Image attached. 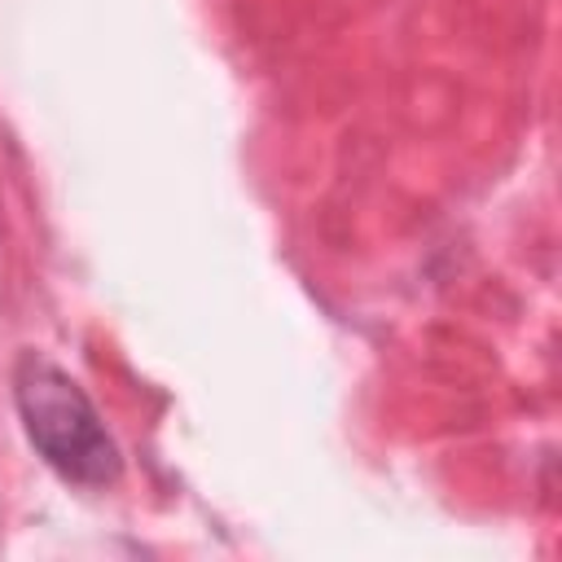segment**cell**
I'll list each match as a JSON object with an SVG mask.
<instances>
[{
  "label": "cell",
  "mask_w": 562,
  "mask_h": 562,
  "mask_svg": "<svg viewBox=\"0 0 562 562\" xmlns=\"http://www.w3.org/2000/svg\"><path fill=\"white\" fill-rule=\"evenodd\" d=\"M13 400L31 443L61 479L79 487H105L119 479V448L70 373L26 351L13 369Z\"/></svg>",
  "instance_id": "obj_1"
}]
</instances>
